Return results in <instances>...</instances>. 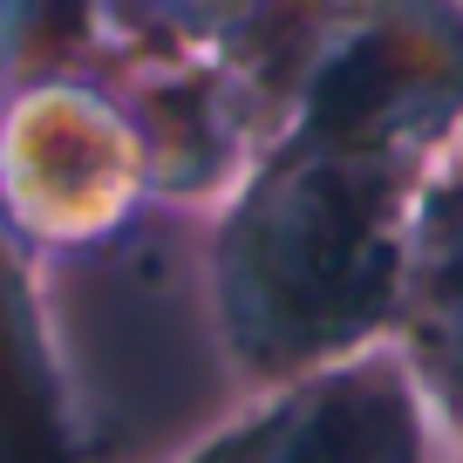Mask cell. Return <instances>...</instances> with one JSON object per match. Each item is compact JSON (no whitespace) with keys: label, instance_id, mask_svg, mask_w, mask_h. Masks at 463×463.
<instances>
[{"label":"cell","instance_id":"cell-5","mask_svg":"<svg viewBox=\"0 0 463 463\" xmlns=\"http://www.w3.org/2000/svg\"><path fill=\"white\" fill-rule=\"evenodd\" d=\"M102 55L96 61H177L212 69L246 89L266 144L279 137L287 89L314 42L327 0H96Z\"/></svg>","mask_w":463,"mask_h":463},{"label":"cell","instance_id":"cell-4","mask_svg":"<svg viewBox=\"0 0 463 463\" xmlns=\"http://www.w3.org/2000/svg\"><path fill=\"white\" fill-rule=\"evenodd\" d=\"M422 449V409L389 362H362V347L341 362H320L273 389H252L246 416H225L184 457H266V463H382Z\"/></svg>","mask_w":463,"mask_h":463},{"label":"cell","instance_id":"cell-2","mask_svg":"<svg viewBox=\"0 0 463 463\" xmlns=\"http://www.w3.org/2000/svg\"><path fill=\"white\" fill-rule=\"evenodd\" d=\"M157 212L130 102L102 69L0 89V218L42 266L130 239Z\"/></svg>","mask_w":463,"mask_h":463},{"label":"cell","instance_id":"cell-1","mask_svg":"<svg viewBox=\"0 0 463 463\" xmlns=\"http://www.w3.org/2000/svg\"><path fill=\"white\" fill-rule=\"evenodd\" d=\"M409 218L416 157L273 137L198 232V307L225 375L273 389L395 327Z\"/></svg>","mask_w":463,"mask_h":463},{"label":"cell","instance_id":"cell-8","mask_svg":"<svg viewBox=\"0 0 463 463\" xmlns=\"http://www.w3.org/2000/svg\"><path fill=\"white\" fill-rule=\"evenodd\" d=\"M102 14L96 0H0V89L55 69H96Z\"/></svg>","mask_w":463,"mask_h":463},{"label":"cell","instance_id":"cell-3","mask_svg":"<svg viewBox=\"0 0 463 463\" xmlns=\"http://www.w3.org/2000/svg\"><path fill=\"white\" fill-rule=\"evenodd\" d=\"M463 116V7L449 0H327L279 137L422 157Z\"/></svg>","mask_w":463,"mask_h":463},{"label":"cell","instance_id":"cell-7","mask_svg":"<svg viewBox=\"0 0 463 463\" xmlns=\"http://www.w3.org/2000/svg\"><path fill=\"white\" fill-rule=\"evenodd\" d=\"M409 347L422 375L463 402V177L416 198L409 218V273H402V314Z\"/></svg>","mask_w":463,"mask_h":463},{"label":"cell","instance_id":"cell-6","mask_svg":"<svg viewBox=\"0 0 463 463\" xmlns=\"http://www.w3.org/2000/svg\"><path fill=\"white\" fill-rule=\"evenodd\" d=\"M89 416L48 314V266L0 218V457H82Z\"/></svg>","mask_w":463,"mask_h":463}]
</instances>
